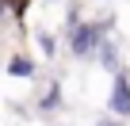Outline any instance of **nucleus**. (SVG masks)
I'll return each instance as SVG.
<instances>
[{"label":"nucleus","mask_w":130,"mask_h":126,"mask_svg":"<svg viewBox=\"0 0 130 126\" xmlns=\"http://www.w3.org/2000/svg\"><path fill=\"white\" fill-rule=\"evenodd\" d=\"M57 103H61V92H57V84H50V92L42 96V111H54Z\"/></svg>","instance_id":"nucleus-6"},{"label":"nucleus","mask_w":130,"mask_h":126,"mask_svg":"<svg viewBox=\"0 0 130 126\" xmlns=\"http://www.w3.org/2000/svg\"><path fill=\"white\" fill-rule=\"evenodd\" d=\"M107 27H111V23L69 27V53H73V57H88V53H96V46H100V38L107 34Z\"/></svg>","instance_id":"nucleus-1"},{"label":"nucleus","mask_w":130,"mask_h":126,"mask_svg":"<svg viewBox=\"0 0 130 126\" xmlns=\"http://www.w3.org/2000/svg\"><path fill=\"white\" fill-rule=\"evenodd\" d=\"M35 69L38 65H35L31 57H12L8 61V77H35Z\"/></svg>","instance_id":"nucleus-4"},{"label":"nucleus","mask_w":130,"mask_h":126,"mask_svg":"<svg viewBox=\"0 0 130 126\" xmlns=\"http://www.w3.org/2000/svg\"><path fill=\"white\" fill-rule=\"evenodd\" d=\"M38 50H42L46 57H54V50H57V38H54V34H46V31H38Z\"/></svg>","instance_id":"nucleus-5"},{"label":"nucleus","mask_w":130,"mask_h":126,"mask_svg":"<svg viewBox=\"0 0 130 126\" xmlns=\"http://www.w3.org/2000/svg\"><path fill=\"white\" fill-rule=\"evenodd\" d=\"M96 53H100V65H103L107 73H115V69H122V65H119V50H115V42H107V38H100V46H96Z\"/></svg>","instance_id":"nucleus-3"},{"label":"nucleus","mask_w":130,"mask_h":126,"mask_svg":"<svg viewBox=\"0 0 130 126\" xmlns=\"http://www.w3.org/2000/svg\"><path fill=\"white\" fill-rule=\"evenodd\" d=\"M100 126H122V122H119V118H103Z\"/></svg>","instance_id":"nucleus-7"},{"label":"nucleus","mask_w":130,"mask_h":126,"mask_svg":"<svg viewBox=\"0 0 130 126\" xmlns=\"http://www.w3.org/2000/svg\"><path fill=\"white\" fill-rule=\"evenodd\" d=\"M107 107H111L115 118H130V77H126L122 69H115V84H111Z\"/></svg>","instance_id":"nucleus-2"}]
</instances>
